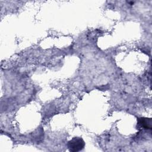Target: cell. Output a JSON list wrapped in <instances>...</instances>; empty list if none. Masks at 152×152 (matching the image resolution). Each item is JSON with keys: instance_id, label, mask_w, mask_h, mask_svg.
<instances>
[{"instance_id": "cell-1", "label": "cell", "mask_w": 152, "mask_h": 152, "mask_svg": "<svg viewBox=\"0 0 152 152\" xmlns=\"http://www.w3.org/2000/svg\"><path fill=\"white\" fill-rule=\"evenodd\" d=\"M84 142L82 138L74 137L68 142V147L70 151H78L84 147Z\"/></svg>"}, {"instance_id": "cell-2", "label": "cell", "mask_w": 152, "mask_h": 152, "mask_svg": "<svg viewBox=\"0 0 152 152\" xmlns=\"http://www.w3.org/2000/svg\"><path fill=\"white\" fill-rule=\"evenodd\" d=\"M138 124L141 127L144 128H151V119L147 118H140L138 120Z\"/></svg>"}]
</instances>
